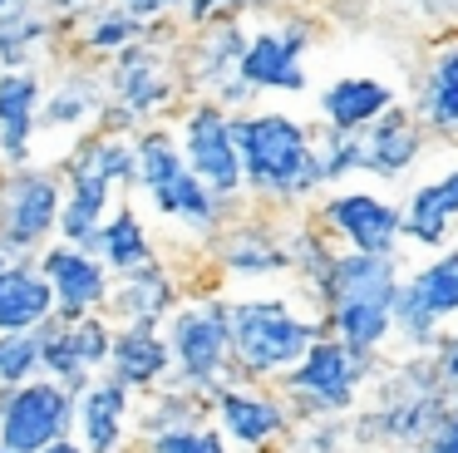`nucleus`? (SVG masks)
Listing matches in <instances>:
<instances>
[{
  "label": "nucleus",
  "instance_id": "1",
  "mask_svg": "<svg viewBox=\"0 0 458 453\" xmlns=\"http://www.w3.org/2000/svg\"><path fill=\"white\" fill-rule=\"evenodd\" d=\"M394 295H399V261L394 256H365V252H340L330 261L326 286H320L335 340L360 355H375L389 340Z\"/></svg>",
  "mask_w": 458,
  "mask_h": 453
},
{
  "label": "nucleus",
  "instance_id": "2",
  "mask_svg": "<svg viewBox=\"0 0 458 453\" xmlns=\"http://www.w3.org/2000/svg\"><path fill=\"white\" fill-rule=\"evenodd\" d=\"M232 143H237V163L251 177V187L276 197H301L320 187L316 173V143L306 128L286 114H257L232 124Z\"/></svg>",
  "mask_w": 458,
  "mask_h": 453
},
{
  "label": "nucleus",
  "instance_id": "3",
  "mask_svg": "<svg viewBox=\"0 0 458 453\" xmlns=\"http://www.w3.org/2000/svg\"><path fill=\"white\" fill-rule=\"evenodd\" d=\"M227 340L237 345L247 370L271 374V370L301 364V355L320 340V325L301 321L281 301H242L237 311H227Z\"/></svg>",
  "mask_w": 458,
  "mask_h": 453
},
{
  "label": "nucleus",
  "instance_id": "4",
  "mask_svg": "<svg viewBox=\"0 0 458 453\" xmlns=\"http://www.w3.org/2000/svg\"><path fill=\"white\" fill-rule=\"evenodd\" d=\"M369 370H375V355H360L340 340H316L291 370V389L306 394V404H316V409L335 414L355 404V389Z\"/></svg>",
  "mask_w": 458,
  "mask_h": 453
},
{
  "label": "nucleus",
  "instance_id": "5",
  "mask_svg": "<svg viewBox=\"0 0 458 453\" xmlns=\"http://www.w3.org/2000/svg\"><path fill=\"white\" fill-rule=\"evenodd\" d=\"M320 217L340 242H350V252L394 256L399 246V207L385 202L379 192H335Z\"/></svg>",
  "mask_w": 458,
  "mask_h": 453
},
{
  "label": "nucleus",
  "instance_id": "6",
  "mask_svg": "<svg viewBox=\"0 0 458 453\" xmlns=\"http://www.w3.org/2000/svg\"><path fill=\"white\" fill-rule=\"evenodd\" d=\"M419 153H424V124L414 118V108H389L385 118H375V124L360 133V158L375 177H385V183H394V177H404L409 167L419 163Z\"/></svg>",
  "mask_w": 458,
  "mask_h": 453
},
{
  "label": "nucleus",
  "instance_id": "7",
  "mask_svg": "<svg viewBox=\"0 0 458 453\" xmlns=\"http://www.w3.org/2000/svg\"><path fill=\"white\" fill-rule=\"evenodd\" d=\"M306 25H286V30H267V35L242 45V79L251 89H301L306 84Z\"/></svg>",
  "mask_w": 458,
  "mask_h": 453
},
{
  "label": "nucleus",
  "instance_id": "8",
  "mask_svg": "<svg viewBox=\"0 0 458 453\" xmlns=\"http://www.w3.org/2000/svg\"><path fill=\"white\" fill-rule=\"evenodd\" d=\"M64 419H70V399H64L55 384H35V389H21L5 414V453H40L50 449L64 433Z\"/></svg>",
  "mask_w": 458,
  "mask_h": 453
},
{
  "label": "nucleus",
  "instance_id": "9",
  "mask_svg": "<svg viewBox=\"0 0 458 453\" xmlns=\"http://www.w3.org/2000/svg\"><path fill=\"white\" fill-rule=\"evenodd\" d=\"M414 118L424 124V133L458 138V35L438 39L428 55L424 74H419Z\"/></svg>",
  "mask_w": 458,
  "mask_h": 453
},
{
  "label": "nucleus",
  "instance_id": "10",
  "mask_svg": "<svg viewBox=\"0 0 458 453\" xmlns=\"http://www.w3.org/2000/svg\"><path fill=\"white\" fill-rule=\"evenodd\" d=\"M454 222H458V167L419 183L414 197L399 207V236H409L414 246H428V252L448 242Z\"/></svg>",
  "mask_w": 458,
  "mask_h": 453
},
{
  "label": "nucleus",
  "instance_id": "11",
  "mask_svg": "<svg viewBox=\"0 0 458 453\" xmlns=\"http://www.w3.org/2000/svg\"><path fill=\"white\" fill-rule=\"evenodd\" d=\"M143 177L153 183L158 202L178 217H192V222H212V197L202 192V183L182 167V158L168 148V138H148L143 143Z\"/></svg>",
  "mask_w": 458,
  "mask_h": 453
},
{
  "label": "nucleus",
  "instance_id": "12",
  "mask_svg": "<svg viewBox=\"0 0 458 453\" xmlns=\"http://www.w3.org/2000/svg\"><path fill=\"white\" fill-rule=\"evenodd\" d=\"M188 158L198 167L202 183H212L217 192H232L242 183V163H237V143H232V124L217 108H198L188 118Z\"/></svg>",
  "mask_w": 458,
  "mask_h": 453
},
{
  "label": "nucleus",
  "instance_id": "13",
  "mask_svg": "<svg viewBox=\"0 0 458 453\" xmlns=\"http://www.w3.org/2000/svg\"><path fill=\"white\" fill-rule=\"evenodd\" d=\"M320 108H326V124L335 128V133H365L375 118H385L389 108H394V84L369 79V74L335 79V84L320 94Z\"/></svg>",
  "mask_w": 458,
  "mask_h": 453
},
{
  "label": "nucleus",
  "instance_id": "14",
  "mask_svg": "<svg viewBox=\"0 0 458 453\" xmlns=\"http://www.w3.org/2000/svg\"><path fill=\"white\" fill-rule=\"evenodd\" d=\"M173 340H178V360L188 364L192 380H212L227 360V311H188L173 325Z\"/></svg>",
  "mask_w": 458,
  "mask_h": 453
},
{
  "label": "nucleus",
  "instance_id": "15",
  "mask_svg": "<svg viewBox=\"0 0 458 453\" xmlns=\"http://www.w3.org/2000/svg\"><path fill=\"white\" fill-rule=\"evenodd\" d=\"M399 295L414 301L419 311L434 315V321L458 315V246L438 252L434 261H424L414 276H404V281H399Z\"/></svg>",
  "mask_w": 458,
  "mask_h": 453
},
{
  "label": "nucleus",
  "instance_id": "16",
  "mask_svg": "<svg viewBox=\"0 0 458 453\" xmlns=\"http://www.w3.org/2000/svg\"><path fill=\"white\" fill-rule=\"evenodd\" d=\"M222 419H227L232 439H242V443H267L271 433L286 423V414H281L271 399H261V394H237V389H227V394H222Z\"/></svg>",
  "mask_w": 458,
  "mask_h": 453
},
{
  "label": "nucleus",
  "instance_id": "17",
  "mask_svg": "<svg viewBox=\"0 0 458 453\" xmlns=\"http://www.w3.org/2000/svg\"><path fill=\"white\" fill-rule=\"evenodd\" d=\"M50 305V286L35 281L25 271H0V325L5 330H25L35 325Z\"/></svg>",
  "mask_w": 458,
  "mask_h": 453
},
{
  "label": "nucleus",
  "instance_id": "18",
  "mask_svg": "<svg viewBox=\"0 0 458 453\" xmlns=\"http://www.w3.org/2000/svg\"><path fill=\"white\" fill-rule=\"evenodd\" d=\"M50 276H55V286H60V295H64V305L70 311H80V305H89V301H99V291H104V276H99V266L89 261V256H74V252H50Z\"/></svg>",
  "mask_w": 458,
  "mask_h": 453
},
{
  "label": "nucleus",
  "instance_id": "19",
  "mask_svg": "<svg viewBox=\"0 0 458 453\" xmlns=\"http://www.w3.org/2000/svg\"><path fill=\"white\" fill-rule=\"evenodd\" d=\"M50 222H55V187L45 183V177H25V183L15 187L11 232L21 236V242H30V236H40Z\"/></svg>",
  "mask_w": 458,
  "mask_h": 453
},
{
  "label": "nucleus",
  "instance_id": "20",
  "mask_svg": "<svg viewBox=\"0 0 458 453\" xmlns=\"http://www.w3.org/2000/svg\"><path fill=\"white\" fill-rule=\"evenodd\" d=\"M30 104H35V84L30 79H0V124H5V148L15 158L25 153V128H30Z\"/></svg>",
  "mask_w": 458,
  "mask_h": 453
},
{
  "label": "nucleus",
  "instance_id": "21",
  "mask_svg": "<svg viewBox=\"0 0 458 453\" xmlns=\"http://www.w3.org/2000/svg\"><path fill=\"white\" fill-rule=\"evenodd\" d=\"M227 261L237 266V271L261 276V271H281V266L291 261V252H286V246H281L271 232H242V236H232Z\"/></svg>",
  "mask_w": 458,
  "mask_h": 453
},
{
  "label": "nucleus",
  "instance_id": "22",
  "mask_svg": "<svg viewBox=\"0 0 458 453\" xmlns=\"http://www.w3.org/2000/svg\"><path fill=\"white\" fill-rule=\"evenodd\" d=\"M119 419H123V394L119 389H94L84 404V429H89V449L109 453L119 439Z\"/></svg>",
  "mask_w": 458,
  "mask_h": 453
},
{
  "label": "nucleus",
  "instance_id": "23",
  "mask_svg": "<svg viewBox=\"0 0 458 453\" xmlns=\"http://www.w3.org/2000/svg\"><path fill=\"white\" fill-rule=\"evenodd\" d=\"M360 163H365V158H360V133H335V128H330V133H326V148H316V173H320V183L355 173Z\"/></svg>",
  "mask_w": 458,
  "mask_h": 453
},
{
  "label": "nucleus",
  "instance_id": "24",
  "mask_svg": "<svg viewBox=\"0 0 458 453\" xmlns=\"http://www.w3.org/2000/svg\"><path fill=\"white\" fill-rule=\"evenodd\" d=\"M163 360H168V350H163L148 330L129 335V340L119 345V370L129 374V380H148V374H158Z\"/></svg>",
  "mask_w": 458,
  "mask_h": 453
},
{
  "label": "nucleus",
  "instance_id": "25",
  "mask_svg": "<svg viewBox=\"0 0 458 453\" xmlns=\"http://www.w3.org/2000/svg\"><path fill=\"white\" fill-rule=\"evenodd\" d=\"M99 355H104V330L99 325H80L74 335L50 340V364H60V370H74V364L99 360Z\"/></svg>",
  "mask_w": 458,
  "mask_h": 453
},
{
  "label": "nucleus",
  "instance_id": "26",
  "mask_svg": "<svg viewBox=\"0 0 458 453\" xmlns=\"http://www.w3.org/2000/svg\"><path fill=\"white\" fill-rule=\"evenodd\" d=\"M104 242H109V252H114V261H119V266L143 261V232H139V222H133L129 212H123L109 232H104Z\"/></svg>",
  "mask_w": 458,
  "mask_h": 453
},
{
  "label": "nucleus",
  "instance_id": "27",
  "mask_svg": "<svg viewBox=\"0 0 458 453\" xmlns=\"http://www.w3.org/2000/svg\"><path fill=\"white\" fill-rule=\"evenodd\" d=\"M428 364H434V380L444 384V394L454 399L458 394V335H438L434 345H428Z\"/></svg>",
  "mask_w": 458,
  "mask_h": 453
},
{
  "label": "nucleus",
  "instance_id": "28",
  "mask_svg": "<svg viewBox=\"0 0 458 453\" xmlns=\"http://www.w3.org/2000/svg\"><path fill=\"white\" fill-rule=\"evenodd\" d=\"M153 453H222V443L212 433H163Z\"/></svg>",
  "mask_w": 458,
  "mask_h": 453
},
{
  "label": "nucleus",
  "instance_id": "29",
  "mask_svg": "<svg viewBox=\"0 0 458 453\" xmlns=\"http://www.w3.org/2000/svg\"><path fill=\"white\" fill-rule=\"evenodd\" d=\"M30 364H35V345L30 340H5V345H0V374H5V380L25 374Z\"/></svg>",
  "mask_w": 458,
  "mask_h": 453
},
{
  "label": "nucleus",
  "instance_id": "30",
  "mask_svg": "<svg viewBox=\"0 0 458 453\" xmlns=\"http://www.w3.org/2000/svg\"><path fill=\"white\" fill-rule=\"evenodd\" d=\"M227 5H237V0H192V15H217Z\"/></svg>",
  "mask_w": 458,
  "mask_h": 453
},
{
  "label": "nucleus",
  "instance_id": "31",
  "mask_svg": "<svg viewBox=\"0 0 458 453\" xmlns=\"http://www.w3.org/2000/svg\"><path fill=\"white\" fill-rule=\"evenodd\" d=\"M173 5V0H129V10H139V15H148V10H163Z\"/></svg>",
  "mask_w": 458,
  "mask_h": 453
},
{
  "label": "nucleus",
  "instance_id": "32",
  "mask_svg": "<svg viewBox=\"0 0 458 453\" xmlns=\"http://www.w3.org/2000/svg\"><path fill=\"white\" fill-rule=\"evenodd\" d=\"M45 453H80V449H70V443H55V449H45Z\"/></svg>",
  "mask_w": 458,
  "mask_h": 453
},
{
  "label": "nucleus",
  "instance_id": "33",
  "mask_svg": "<svg viewBox=\"0 0 458 453\" xmlns=\"http://www.w3.org/2000/svg\"><path fill=\"white\" fill-rule=\"evenodd\" d=\"M448 409H454V414H458V394H454V399H448Z\"/></svg>",
  "mask_w": 458,
  "mask_h": 453
},
{
  "label": "nucleus",
  "instance_id": "34",
  "mask_svg": "<svg viewBox=\"0 0 458 453\" xmlns=\"http://www.w3.org/2000/svg\"><path fill=\"white\" fill-rule=\"evenodd\" d=\"M419 453H428V449H419Z\"/></svg>",
  "mask_w": 458,
  "mask_h": 453
},
{
  "label": "nucleus",
  "instance_id": "35",
  "mask_svg": "<svg viewBox=\"0 0 458 453\" xmlns=\"http://www.w3.org/2000/svg\"><path fill=\"white\" fill-rule=\"evenodd\" d=\"M0 5H5V0H0Z\"/></svg>",
  "mask_w": 458,
  "mask_h": 453
}]
</instances>
